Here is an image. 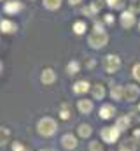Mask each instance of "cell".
<instances>
[{
    "mask_svg": "<svg viewBox=\"0 0 140 151\" xmlns=\"http://www.w3.org/2000/svg\"><path fill=\"white\" fill-rule=\"evenodd\" d=\"M107 42H109L107 32H91V34L88 35V44H89L93 49H102V47L107 46Z\"/></svg>",
    "mask_w": 140,
    "mask_h": 151,
    "instance_id": "6da1fadb",
    "label": "cell"
},
{
    "mask_svg": "<svg viewBox=\"0 0 140 151\" xmlns=\"http://www.w3.org/2000/svg\"><path fill=\"white\" fill-rule=\"evenodd\" d=\"M40 135H53L56 132V121L53 118H42L37 125Z\"/></svg>",
    "mask_w": 140,
    "mask_h": 151,
    "instance_id": "7a4b0ae2",
    "label": "cell"
},
{
    "mask_svg": "<svg viewBox=\"0 0 140 151\" xmlns=\"http://www.w3.org/2000/svg\"><path fill=\"white\" fill-rule=\"evenodd\" d=\"M104 69H105V72H109V74L117 72L121 69V58L117 55H107L104 58Z\"/></svg>",
    "mask_w": 140,
    "mask_h": 151,
    "instance_id": "3957f363",
    "label": "cell"
},
{
    "mask_svg": "<svg viewBox=\"0 0 140 151\" xmlns=\"http://www.w3.org/2000/svg\"><path fill=\"white\" fill-rule=\"evenodd\" d=\"M119 21H121V27L123 28H131L135 23H137V18H135V12L133 11H123L121 16H119Z\"/></svg>",
    "mask_w": 140,
    "mask_h": 151,
    "instance_id": "277c9868",
    "label": "cell"
},
{
    "mask_svg": "<svg viewBox=\"0 0 140 151\" xmlns=\"http://www.w3.org/2000/svg\"><path fill=\"white\" fill-rule=\"evenodd\" d=\"M139 97H140V88L137 84H126L124 86V100L135 102Z\"/></svg>",
    "mask_w": 140,
    "mask_h": 151,
    "instance_id": "5b68a950",
    "label": "cell"
},
{
    "mask_svg": "<svg viewBox=\"0 0 140 151\" xmlns=\"http://www.w3.org/2000/svg\"><path fill=\"white\" fill-rule=\"evenodd\" d=\"M117 137H119V130L116 127H105L102 130V139L105 142H116Z\"/></svg>",
    "mask_w": 140,
    "mask_h": 151,
    "instance_id": "8992f818",
    "label": "cell"
},
{
    "mask_svg": "<svg viewBox=\"0 0 140 151\" xmlns=\"http://www.w3.org/2000/svg\"><path fill=\"white\" fill-rule=\"evenodd\" d=\"M23 9V4L19 2V0H7L5 4H4V11L7 12V14H16V12H19Z\"/></svg>",
    "mask_w": 140,
    "mask_h": 151,
    "instance_id": "52a82bcc",
    "label": "cell"
},
{
    "mask_svg": "<svg viewBox=\"0 0 140 151\" xmlns=\"http://www.w3.org/2000/svg\"><path fill=\"white\" fill-rule=\"evenodd\" d=\"M40 81H42V84H46V86H49V84H53L54 81H56V72L53 70V69H44L42 70V74H40Z\"/></svg>",
    "mask_w": 140,
    "mask_h": 151,
    "instance_id": "ba28073f",
    "label": "cell"
},
{
    "mask_svg": "<svg viewBox=\"0 0 140 151\" xmlns=\"http://www.w3.org/2000/svg\"><path fill=\"white\" fill-rule=\"evenodd\" d=\"M16 30H18V25L14 21H11V19H2L0 21V32L2 34H12Z\"/></svg>",
    "mask_w": 140,
    "mask_h": 151,
    "instance_id": "9c48e42d",
    "label": "cell"
},
{
    "mask_svg": "<svg viewBox=\"0 0 140 151\" xmlns=\"http://www.w3.org/2000/svg\"><path fill=\"white\" fill-rule=\"evenodd\" d=\"M89 86H91V84H89L86 79H81V81H75V83H74V88H72V90H74V93H77V95H82V93H86V91L89 90Z\"/></svg>",
    "mask_w": 140,
    "mask_h": 151,
    "instance_id": "30bf717a",
    "label": "cell"
},
{
    "mask_svg": "<svg viewBox=\"0 0 140 151\" xmlns=\"http://www.w3.org/2000/svg\"><path fill=\"white\" fill-rule=\"evenodd\" d=\"M61 144H63L65 150H74V148H77V141H75V137H74L72 134H67V135L61 137Z\"/></svg>",
    "mask_w": 140,
    "mask_h": 151,
    "instance_id": "8fae6325",
    "label": "cell"
},
{
    "mask_svg": "<svg viewBox=\"0 0 140 151\" xmlns=\"http://www.w3.org/2000/svg\"><path fill=\"white\" fill-rule=\"evenodd\" d=\"M77 107H79V111L82 114H89L93 111V102L91 100H86V99H82V100H79L77 102Z\"/></svg>",
    "mask_w": 140,
    "mask_h": 151,
    "instance_id": "7c38bea8",
    "label": "cell"
},
{
    "mask_svg": "<svg viewBox=\"0 0 140 151\" xmlns=\"http://www.w3.org/2000/svg\"><path fill=\"white\" fill-rule=\"evenodd\" d=\"M116 114V109H114V106H110V104H105L100 107V118H104V119H109V118H112Z\"/></svg>",
    "mask_w": 140,
    "mask_h": 151,
    "instance_id": "4fadbf2b",
    "label": "cell"
},
{
    "mask_svg": "<svg viewBox=\"0 0 140 151\" xmlns=\"http://www.w3.org/2000/svg\"><path fill=\"white\" fill-rule=\"evenodd\" d=\"M110 97H112V100H123L124 99V86H112Z\"/></svg>",
    "mask_w": 140,
    "mask_h": 151,
    "instance_id": "5bb4252c",
    "label": "cell"
},
{
    "mask_svg": "<svg viewBox=\"0 0 140 151\" xmlns=\"http://www.w3.org/2000/svg\"><path fill=\"white\" fill-rule=\"evenodd\" d=\"M61 2L63 0H42V5L47 9V11H58L61 7Z\"/></svg>",
    "mask_w": 140,
    "mask_h": 151,
    "instance_id": "9a60e30c",
    "label": "cell"
},
{
    "mask_svg": "<svg viewBox=\"0 0 140 151\" xmlns=\"http://www.w3.org/2000/svg\"><path fill=\"white\" fill-rule=\"evenodd\" d=\"M104 97H105L104 86H102V84H95V86H93V99H95V100H102Z\"/></svg>",
    "mask_w": 140,
    "mask_h": 151,
    "instance_id": "2e32d148",
    "label": "cell"
},
{
    "mask_svg": "<svg viewBox=\"0 0 140 151\" xmlns=\"http://www.w3.org/2000/svg\"><path fill=\"white\" fill-rule=\"evenodd\" d=\"M130 127V118L128 116H121L119 119H117V123H116V128L121 132V130H124V128H128Z\"/></svg>",
    "mask_w": 140,
    "mask_h": 151,
    "instance_id": "e0dca14e",
    "label": "cell"
},
{
    "mask_svg": "<svg viewBox=\"0 0 140 151\" xmlns=\"http://www.w3.org/2000/svg\"><path fill=\"white\" fill-rule=\"evenodd\" d=\"M86 28H88V27H86V23H84V21H75V23H74V27H72V30H74L77 35H82V34L86 32Z\"/></svg>",
    "mask_w": 140,
    "mask_h": 151,
    "instance_id": "ac0fdd59",
    "label": "cell"
},
{
    "mask_svg": "<svg viewBox=\"0 0 140 151\" xmlns=\"http://www.w3.org/2000/svg\"><path fill=\"white\" fill-rule=\"evenodd\" d=\"M9 139H11V132H9L7 128L0 127V146L7 144V142H9Z\"/></svg>",
    "mask_w": 140,
    "mask_h": 151,
    "instance_id": "d6986e66",
    "label": "cell"
},
{
    "mask_svg": "<svg viewBox=\"0 0 140 151\" xmlns=\"http://www.w3.org/2000/svg\"><path fill=\"white\" fill-rule=\"evenodd\" d=\"M79 69H81V65H79V62H70L69 65H67V74H70V76H74V74H77L79 72Z\"/></svg>",
    "mask_w": 140,
    "mask_h": 151,
    "instance_id": "ffe728a7",
    "label": "cell"
},
{
    "mask_svg": "<svg viewBox=\"0 0 140 151\" xmlns=\"http://www.w3.org/2000/svg\"><path fill=\"white\" fill-rule=\"evenodd\" d=\"M77 132H79V135H81V137H84V139H86V137H89V135H91V127H89V125H81Z\"/></svg>",
    "mask_w": 140,
    "mask_h": 151,
    "instance_id": "44dd1931",
    "label": "cell"
},
{
    "mask_svg": "<svg viewBox=\"0 0 140 151\" xmlns=\"http://www.w3.org/2000/svg\"><path fill=\"white\" fill-rule=\"evenodd\" d=\"M105 2L110 9H123L124 7V0H105Z\"/></svg>",
    "mask_w": 140,
    "mask_h": 151,
    "instance_id": "7402d4cb",
    "label": "cell"
},
{
    "mask_svg": "<svg viewBox=\"0 0 140 151\" xmlns=\"http://www.w3.org/2000/svg\"><path fill=\"white\" fill-rule=\"evenodd\" d=\"M102 2H104V0H95V2H91V4H89V7H91V11H93V16L102 9V5H104Z\"/></svg>",
    "mask_w": 140,
    "mask_h": 151,
    "instance_id": "603a6c76",
    "label": "cell"
},
{
    "mask_svg": "<svg viewBox=\"0 0 140 151\" xmlns=\"http://www.w3.org/2000/svg\"><path fill=\"white\" fill-rule=\"evenodd\" d=\"M60 118H61V119H69V118H70V109H69V106H67V104L61 107V111H60Z\"/></svg>",
    "mask_w": 140,
    "mask_h": 151,
    "instance_id": "cb8c5ba5",
    "label": "cell"
},
{
    "mask_svg": "<svg viewBox=\"0 0 140 151\" xmlns=\"http://www.w3.org/2000/svg\"><path fill=\"white\" fill-rule=\"evenodd\" d=\"M89 151H102V144H100L98 141L89 142Z\"/></svg>",
    "mask_w": 140,
    "mask_h": 151,
    "instance_id": "d4e9b609",
    "label": "cell"
},
{
    "mask_svg": "<svg viewBox=\"0 0 140 151\" xmlns=\"http://www.w3.org/2000/svg\"><path fill=\"white\" fill-rule=\"evenodd\" d=\"M131 74H133V77H135V79H137V81L140 83V63H137V65L133 67V70H131Z\"/></svg>",
    "mask_w": 140,
    "mask_h": 151,
    "instance_id": "484cf974",
    "label": "cell"
},
{
    "mask_svg": "<svg viewBox=\"0 0 140 151\" xmlns=\"http://www.w3.org/2000/svg\"><path fill=\"white\" fill-rule=\"evenodd\" d=\"M12 151H28L21 142H16V144H12Z\"/></svg>",
    "mask_w": 140,
    "mask_h": 151,
    "instance_id": "4316f807",
    "label": "cell"
},
{
    "mask_svg": "<svg viewBox=\"0 0 140 151\" xmlns=\"http://www.w3.org/2000/svg\"><path fill=\"white\" fill-rule=\"evenodd\" d=\"M104 21L107 23V25H114V16H112V14H105Z\"/></svg>",
    "mask_w": 140,
    "mask_h": 151,
    "instance_id": "83f0119b",
    "label": "cell"
},
{
    "mask_svg": "<svg viewBox=\"0 0 140 151\" xmlns=\"http://www.w3.org/2000/svg\"><path fill=\"white\" fill-rule=\"evenodd\" d=\"M95 32H105V30H104V25L96 21V23H95Z\"/></svg>",
    "mask_w": 140,
    "mask_h": 151,
    "instance_id": "f1b7e54d",
    "label": "cell"
},
{
    "mask_svg": "<svg viewBox=\"0 0 140 151\" xmlns=\"http://www.w3.org/2000/svg\"><path fill=\"white\" fill-rule=\"evenodd\" d=\"M82 0H69V5H79Z\"/></svg>",
    "mask_w": 140,
    "mask_h": 151,
    "instance_id": "f546056e",
    "label": "cell"
},
{
    "mask_svg": "<svg viewBox=\"0 0 140 151\" xmlns=\"http://www.w3.org/2000/svg\"><path fill=\"white\" fill-rule=\"evenodd\" d=\"M40 151H53V150H40Z\"/></svg>",
    "mask_w": 140,
    "mask_h": 151,
    "instance_id": "4dcf8cb0",
    "label": "cell"
},
{
    "mask_svg": "<svg viewBox=\"0 0 140 151\" xmlns=\"http://www.w3.org/2000/svg\"><path fill=\"white\" fill-rule=\"evenodd\" d=\"M139 30H140V23H139Z\"/></svg>",
    "mask_w": 140,
    "mask_h": 151,
    "instance_id": "1f68e13d",
    "label": "cell"
},
{
    "mask_svg": "<svg viewBox=\"0 0 140 151\" xmlns=\"http://www.w3.org/2000/svg\"><path fill=\"white\" fill-rule=\"evenodd\" d=\"M131 2H135V0H131Z\"/></svg>",
    "mask_w": 140,
    "mask_h": 151,
    "instance_id": "d6a6232c",
    "label": "cell"
},
{
    "mask_svg": "<svg viewBox=\"0 0 140 151\" xmlns=\"http://www.w3.org/2000/svg\"><path fill=\"white\" fill-rule=\"evenodd\" d=\"M0 2H2V0H0Z\"/></svg>",
    "mask_w": 140,
    "mask_h": 151,
    "instance_id": "836d02e7",
    "label": "cell"
}]
</instances>
